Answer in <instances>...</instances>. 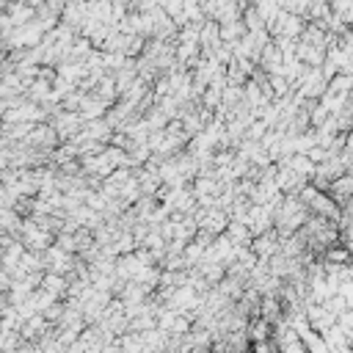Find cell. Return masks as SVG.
<instances>
[{
  "label": "cell",
  "instance_id": "cell-1",
  "mask_svg": "<svg viewBox=\"0 0 353 353\" xmlns=\"http://www.w3.org/2000/svg\"><path fill=\"white\" fill-rule=\"evenodd\" d=\"M268 337H270V323H268V320H257L254 329H251V340L262 342V340H268Z\"/></svg>",
  "mask_w": 353,
  "mask_h": 353
},
{
  "label": "cell",
  "instance_id": "cell-2",
  "mask_svg": "<svg viewBox=\"0 0 353 353\" xmlns=\"http://www.w3.org/2000/svg\"><path fill=\"white\" fill-rule=\"evenodd\" d=\"M254 353H270V348L265 345V342H257V345H254Z\"/></svg>",
  "mask_w": 353,
  "mask_h": 353
}]
</instances>
